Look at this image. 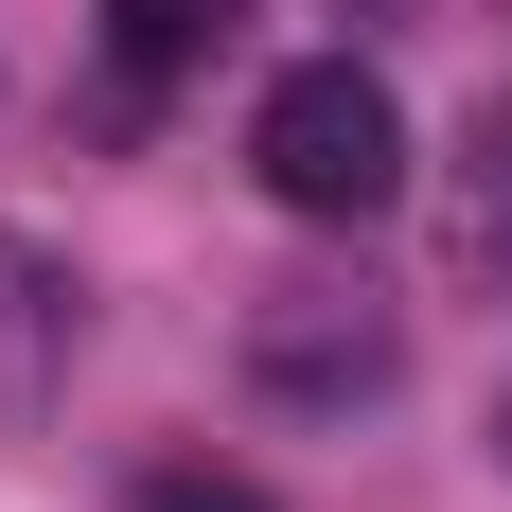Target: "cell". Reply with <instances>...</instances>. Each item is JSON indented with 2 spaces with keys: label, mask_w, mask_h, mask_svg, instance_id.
Returning <instances> with one entry per match:
<instances>
[{
  "label": "cell",
  "mask_w": 512,
  "mask_h": 512,
  "mask_svg": "<svg viewBox=\"0 0 512 512\" xmlns=\"http://www.w3.org/2000/svg\"><path fill=\"white\" fill-rule=\"evenodd\" d=\"M248 177L301 212V230H371V212L407 195V106H389V71L301 53V71L248 106Z\"/></svg>",
  "instance_id": "6da1fadb"
},
{
  "label": "cell",
  "mask_w": 512,
  "mask_h": 512,
  "mask_svg": "<svg viewBox=\"0 0 512 512\" xmlns=\"http://www.w3.org/2000/svg\"><path fill=\"white\" fill-rule=\"evenodd\" d=\"M389 301H336V283H265L248 301V371L265 389H301V407H354V389H389Z\"/></svg>",
  "instance_id": "7a4b0ae2"
},
{
  "label": "cell",
  "mask_w": 512,
  "mask_h": 512,
  "mask_svg": "<svg viewBox=\"0 0 512 512\" xmlns=\"http://www.w3.org/2000/svg\"><path fill=\"white\" fill-rule=\"evenodd\" d=\"M230 18H248V0H106V53H124V71H212V53H230Z\"/></svg>",
  "instance_id": "3957f363"
},
{
  "label": "cell",
  "mask_w": 512,
  "mask_h": 512,
  "mask_svg": "<svg viewBox=\"0 0 512 512\" xmlns=\"http://www.w3.org/2000/svg\"><path fill=\"white\" fill-rule=\"evenodd\" d=\"M124 512H265V477H230V460H159Z\"/></svg>",
  "instance_id": "277c9868"
},
{
  "label": "cell",
  "mask_w": 512,
  "mask_h": 512,
  "mask_svg": "<svg viewBox=\"0 0 512 512\" xmlns=\"http://www.w3.org/2000/svg\"><path fill=\"white\" fill-rule=\"evenodd\" d=\"M477 265H495V283H512V106H495V124H477Z\"/></svg>",
  "instance_id": "5b68a950"
},
{
  "label": "cell",
  "mask_w": 512,
  "mask_h": 512,
  "mask_svg": "<svg viewBox=\"0 0 512 512\" xmlns=\"http://www.w3.org/2000/svg\"><path fill=\"white\" fill-rule=\"evenodd\" d=\"M354 18H389V0H354Z\"/></svg>",
  "instance_id": "8992f818"
}]
</instances>
